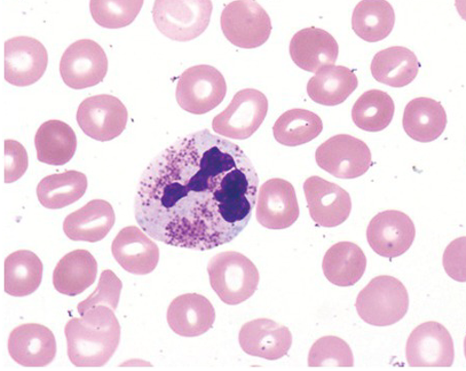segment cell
Returning a JSON list of instances; mask_svg holds the SVG:
<instances>
[{"label":"cell","instance_id":"ac0fdd59","mask_svg":"<svg viewBox=\"0 0 466 371\" xmlns=\"http://www.w3.org/2000/svg\"><path fill=\"white\" fill-rule=\"evenodd\" d=\"M241 349L258 358L279 360L288 355L292 345L290 330L279 323L262 318L248 322L239 334Z\"/></svg>","mask_w":466,"mask_h":371},{"label":"cell","instance_id":"83f0119b","mask_svg":"<svg viewBox=\"0 0 466 371\" xmlns=\"http://www.w3.org/2000/svg\"><path fill=\"white\" fill-rule=\"evenodd\" d=\"M35 145L39 162L63 165L73 159L77 147L76 135L66 123L51 120L36 132Z\"/></svg>","mask_w":466,"mask_h":371},{"label":"cell","instance_id":"9c48e42d","mask_svg":"<svg viewBox=\"0 0 466 371\" xmlns=\"http://www.w3.org/2000/svg\"><path fill=\"white\" fill-rule=\"evenodd\" d=\"M319 168L337 178L354 179L366 175L372 165L369 146L359 138L339 134L329 138L315 154Z\"/></svg>","mask_w":466,"mask_h":371},{"label":"cell","instance_id":"7402d4cb","mask_svg":"<svg viewBox=\"0 0 466 371\" xmlns=\"http://www.w3.org/2000/svg\"><path fill=\"white\" fill-rule=\"evenodd\" d=\"M116 223L115 211L105 200H93L66 218L63 231L71 241L96 243L104 240Z\"/></svg>","mask_w":466,"mask_h":371},{"label":"cell","instance_id":"1f68e13d","mask_svg":"<svg viewBox=\"0 0 466 371\" xmlns=\"http://www.w3.org/2000/svg\"><path fill=\"white\" fill-rule=\"evenodd\" d=\"M323 130L321 118L306 109H291L284 113L273 127V134L279 144L286 146H299L318 138Z\"/></svg>","mask_w":466,"mask_h":371},{"label":"cell","instance_id":"f35d334b","mask_svg":"<svg viewBox=\"0 0 466 371\" xmlns=\"http://www.w3.org/2000/svg\"><path fill=\"white\" fill-rule=\"evenodd\" d=\"M455 6L458 14L466 21V0H455Z\"/></svg>","mask_w":466,"mask_h":371},{"label":"cell","instance_id":"ab89813d","mask_svg":"<svg viewBox=\"0 0 466 371\" xmlns=\"http://www.w3.org/2000/svg\"><path fill=\"white\" fill-rule=\"evenodd\" d=\"M464 353H465V358H466V336L464 338Z\"/></svg>","mask_w":466,"mask_h":371},{"label":"cell","instance_id":"e575fe53","mask_svg":"<svg viewBox=\"0 0 466 371\" xmlns=\"http://www.w3.org/2000/svg\"><path fill=\"white\" fill-rule=\"evenodd\" d=\"M353 353L349 344L337 336H323L312 346L308 357L309 367H353Z\"/></svg>","mask_w":466,"mask_h":371},{"label":"cell","instance_id":"44dd1931","mask_svg":"<svg viewBox=\"0 0 466 371\" xmlns=\"http://www.w3.org/2000/svg\"><path fill=\"white\" fill-rule=\"evenodd\" d=\"M167 321L173 333L180 336H200L215 325L216 310L207 297L187 294L173 299Z\"/></svg>","mask_w":466,"mask_h":371},{"label":"cell","instance_id":"cb8c5ba5","mask_svg":"<svg viewBox=\"0 0 466 371\" xmlns=\"http://www.w3.org/2000/svg\"><path fill=\"white\" fill-rule=\"evenodd\" d=\"M97 272L96 259L89 251H71L55 267L53 286L61 295L80 296L96 281Z\"/></svg>","mask_w":466,"mask_h":371},{"label":"cell","instance_id":"7c38bea8","mask_svg":"<svg viewBox=\"0 0 466 371\" xmlns=\"http://www.w3.org/2000/svg\"><path fill=\"white\" fill-rule=\"evenodd\" d=\"M406 355L410 367H451L455 355L453 338L440 323L425 322L410 335Z\"/></svg>","mask_w":466,"mask_h":371},{"label":"cell","instance_id":"5b68a950","mask_svg":"<svg viewBox=\"0 0 466 371\" xmlns=\"http://www.w3.org/2000/svg\"><path fill=\"white\" fill-rule=\"evenodd\" d=\"M211 0H156L153 18L160 33L176 42H189L208 29Z\"/></svg>","mask_w":466,"mask_h":371},{"label":"cell","instance_id":"ba28073f","mask_svg":"<svg viewBox=\"0 0 466 371\" xmlns=\"http://www.w3.org/2000/svg\"><path fill=\"white\" fill-rule=\"evenodd\" d=\"M268 102L265 94L256 89L237 93L222 114L212 121V130L218 135L244 140L251 137L265 121Z\"/></svg>","mask_w":466,"mask_h":371},{"label":"cell","instance_id":"9a60e30c","mask_svg":"<svg viewBox=\"0 0 466 371\" xmlns=\"http://www.w3.org/2000/svg\"><path fill=\"white\" fill-rule=\"evenodd\" d=\"M257 219L268 230H286L296 223L299 208L294 186L281 178H273L258 189Z\"/></svg>","mask_w":466,"mask_h":371},{"label":"cell","instance_id":"74e56055","mask_svg":"<svg viewBox=\"0 0 466 371\" xmlns=\"http://www.w3.org/2000/svg\"><path fill=\"white\" fill-rule=\"evenodd\" d=\"M445 272L454 281L466 282V236L450 243L444 252Z\"/></svg>","mask_w":466,"mask_h":371},{"label":"cell","instance_id":"5bb4252c","mask_svg":"<svg viewBox=\"0 0 466 371\" xmlns=\"http://www.w3.org/2000/svg\"><path fill=\"white\" fill-rule=\"evenodd\" d=\"M416 236L415 225L404 212L387 210L370 220L367 239L378 256L396 258L412 246Z\"/></svg>","mask_w":466,"mask_h":371},{"label":"cell","instance_id":"4fadbf2b","mask_svg":"<svg viewBox=\"0 0 466 371\" xmlns=\"http://www.w3.org/2000/svg\"><path fill=\"white\" fill-rule=\"evenodd\" d=\"M47 52L37 39L17 36L5 43V78L15 86L35 84L46 73Z\"/></svg>","mask_w":466,"mask_h":371},{"label":"cell","instance_id":"6da1fadb","mask_svg":"<svg viewBox=\"0 0 466 371\" xmlns=\"http://www.w3.org/2000/svg\"><path fill=\"white\" fill-rule=\"evenodd\" d=\"M258 183L243 149L205 129L178 139L147 165L137 188L136 218L156 241L211 250L248 226Z\"/></svg>","mask_w":466,"mask_h":371},{"label":"cell","instance_id":"ffe728a7","mask_svg":"<svg viewBox=\"0 0 466 371\" xmlns=\"http://www.w3.org/2000/svg\"><path fill=\"white\" fill-rule=\"evenodd\" d=\"M289 53L295 65L308 73L335 65L339 45L326 30L310 27L299 31L291 38Z\"/></svg>","mask_w":466,"mask_h":371},{"label":"cell","instance_id":"4316f807","mask_svg":"<svg viewBox=\"0 0 466 371\" xmlns=\"http://www.w3.org/2000/svg\"><path fill=\"white\" fill-rule=\"evenodd\" d=\"M358 85V77L351 69L333 65L316 73L308 83L307 92L316 104L336 106L343 104Z\"/></svg>","mask_w":466,"mask_h":371},{"label":"cell","instance_id":"8992f818","mask_svg":"<svg viewBox=\"0 0 466 371\" xmlns=\"http://www.w3.org/2000/svg\"><path fill=\"white\" fill-rule=\"evenodd\" d=\"M220 25L228 41L241 49H257L267 43L272 33L271 19L256 0L228 4L222 13Z\"/></svg>","mask_w":466,"mask_h":371},{"label":"cell","instance_id":"3957f363","mask_svg":"<svg viewBox=\"0 0 466 371\" xmlns=\"http://www.w3.org/2000/svg\"><path fill=\"white\" fill-rule=\"evenodd\" d=\"M208 272L212 289L228 306L248 301L258 286V267L239 252H220L210 260Z\"/></svg>","mask_w":466,"mask_h":371},{"label":"cell","instance_id":"2e32d148","mask_svg":"<svg viewBox=\"0 0 466 371\" xmlns=\"http://www.w3.org/2000/svg\"><path fill=\"white\" fill-rule=\"evenodd\" d=\"M304 193L310 216L316 224L335 227L349 219L352 209L351 197L341 186L312 176L305 181Z\"/></svg>","mask_w":466,"mask_h":371},{"label":"cell","instance_id":"484cf974","mask_svg":"<svg viewBox=\"0 0 466 371\" xmlns=\"http://www.w3.org/2000/svg\"><path fill=\"white\" fill-rule=\"evenodd\" d=\"M415 53L404 46H391L375 55L370 71L375 80L392 88H402L420 74Z\"/></svg>","mask_w":466,"mask_h":371},{"label":"cell","instance_id":"277c9868","mask_svg":"<svg viewBox=\"0 0 466 371\" xmlns=\"http://www.w3.org/2000/svg\"><path fill=\"white\" fill-rule=\"evenodd\" d=\"M409 305L404 284L391 276H378L360 292L355 307L368 325L384 327L404 318Z\"/></svg>","mask_w":466,"mask_h":371},{"label":"cell","instance_id":"8fae6325","mask_svg":"<svg viewBox=\"0 0 466 371\" xmlns=\"http://www.w3.org/2000/svg\"><path fill=\"white\" fill-rule=\"evenodd\" d=\"M76 121L86 136L101 142L110 141L126 129L128 110L112 95H97L82 102Z\"/></svg>","mask_w":466,"mask_h":371},{"label":"cell","instance_id":"603a6c76","mask_svg":"<svg viewBox=\"0 0 466 371\" xmlns=\"http://www.w3.org/2000/svg\"><path fill=\"white\" fill-rule=\"evenodd\" d=\"M447 123L444 106L439 101L426 97L410 101L402 117V127L409 137L421 144L440 138Z\"/></svg>","mask_w":466,"mask_h":371},{"label":"cell","instance_id":"d4e9b609","mask_svg":"<svg viewBox=\"0 0 466 371\" xmlns=\"http://www.w3.org/2000/svg\"><path fill=\"white\" fill-rule=\"evenodd\" d=\"M367 257L359 245L339 242L331 246L323 257L322 270L334 286L350 287L365 274Z\"/></svg>","mask_w":466,"mask_h":371},{"label":"cell","instance_id":"4dcf8cb0","mask_svg":"<svg viewBox=\"0 0 466 371\" xmlns=\"http://www.w3.org/2000/svg\"><path fill=\"white\" fill-rule=\"evenodd\" d=\"M88 188L82 172L71 170L45 177L36 188L39 203L46 209H62L81 199Z\"/></svg>","mask_w":466,"mask_h":371},{"label":"cell","instance_id":"7a4b0ae2","mask_svg":"<svg viewBox=\"0 0 466 371\" xmlns=\"http://www.w3.org/2000/svg\"><path fill=\"white\" fill-rule=\"evenodd\" d=\"M67 355L76 367H102L112 359L121 341L115 311L97 306L66 326Z\"/></svg>","mask_w":466,"mask_h":371},{"label":"cell","instance_id":"f1b7e54d","mask_svg":"<svg viewBox=\"0 0 466 371\" xmlns=\"http://www.w3.org/2000/svg\"><path fill=\"white\" fill-rule=\"evenodd\" d=\"M42 260L29 250H18L5 262V291L15 297L33 295L43 280Z\"/></svg>","mask_w":466,"mask_h":371},{"label":"cell","instance_id":"836d02e7","mask_svg":"<svg viewBox=\"0 0 466 371\" xmlns=\"http://www.w3.org/2000/svg\"><path fill=\"white\" fill-rule=\"evenodd\" d=\"M145 0H91L92 18L107 29L127 27L137 18Z\"/></svg>","mask_w":466,"mask_h":371},{"label":"cell","instance_id":"8d00e7d4","mask_svg":"<svg viewBox=\"0 0 466 371\" xmlns=\"http://www.w3.org/2000/svg\"><path fill=\"white\" fill-rule=\"evenodd\" d=\"M5 183L13 184L19 180L28 169V155L20 142L7 139L5 141Z\"/></svg>","mask_w":466,"mask_h":371},{"label":"cell","instance_id":"e0dca14e","mask_svg":"<svg viewBox=\"0 0 466 371\" xmlns=\"http://www.w3.org/2000/svg\"><path fill=\"white\" fill-rule=\"evenodd\" d=\"M7 349L11 358L24 367H45L56 357L57 343L49 328L28 323L12 330Z\"/></svg>","mask_w":466,"mask_h":371},{"label":"cell","instance_id":"52a82bcc","mask_svg":"<svg viewBox=\"0 0 466 371\" xmlns=\"http://www.w3.org/2000/svg\"><path fill=\"white\" fill-rule=\"evenodd\" d=\"M227 94V83L219 71L210 65L188 68L177 86L178 105L193 115H205L218 107Z\"/></svg>","mask_w":466,"mask_h":371},{"label":"cell","instance_id":"d6986e66","mask_svg":"<svg viewBox=\"0 0 466 371\" xmlns=\"http://www.w3.org/2000/svg\"><path fill=\"white\" fill-rule=\"evenodd\" d=\"M137 226L124 227L116 235L112 252L117 264L133 275L145 276L154 272L160 259L157 245Z\"/></svg>","mask_w":466,"mask_h":371},{"label":"cell","instance_id":"d6a6232c","mask_svg":"<svg viewBox=\"0 0 466 371\" xmlns=\"http://www.w3.org/2000/svg\"><path fill=\"white\" fill-rule=\"evenodd\" d=\"M396 105L389 94L380 90L363 93L352 108V120L367 132H380L389 127Z\"/></svg>","mask_w":466,"mask_h":371},{"label":"cell","instance_id":"30bf717a","mask_svg":"<svg viewBox=\"0 0 466 371\" xmlns=\"http://www.w3.org/2000/svg\"><path fill=\"white\" fill-rule=\"evenodd\" d=\"M108 60L104 49L92 39H81L67 47L60 61L63 82L74 90H84L105 80Z\"/></svg>","mask_w":466,"mask_h":371},{"label":"cell","instance_id":"f546056e","mask_svg":"<svg viewBox=\"0 0 466 371\" xmlns=\"http://www.w3.org/2000/svg\"><path fill=\"white\" fill-rule=\"evenodd\" d=\"M396 14L387 0H361L352 15V29L368 43L381 42L392 33Z\"/></svg>","mask_w":466,"mask_h":371},{"label":"cell","instance_id":"d590c367","mask_svg":"<svg viewBox=\"0 0 466 371\" xmlns=\"http://www.w3.org/2000/svg\"><path fill=\"white\" fill-rule=\"evenodd\" d=\"M122 288V281L117 278L113 271L106 270L102 272L96 290L84 302L78 304V313L83 316L92 307L97 306H106L116 311L118 302H120Z\"/></svg>","mask_w":466,"mask_h":371}]
</instances>
